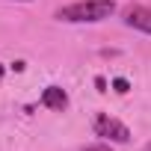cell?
I'll list each match as a JSON object with an SVG mask.
<instances>
[{
    "label": "cell",
    "mask_w": 151,
    "mask_h": 151,
    "mask_svg": "<svg viewBox=\"0 0 151 151\" xmlns=\"http://www.w3.org/2000/svg\"><path fill=\"white\" fill-rule=\"evenodd\" d=\"M80 151H113V148H110L107 142H95V145H83Z\"/></svg>",
    "instance_id": "8992f818"
},
{
    "label": "cell",
    "mask_w": 151,
    "mask_h": 151,
    "mask_svg": "<svg viewBox=\"0 0 151 151\" xmlns=\"http://www.w3.org/2000/svg\"><path fill=\"white\" fill-rule=\"evenodd\" d=\"M3 74H6V68H3V65H0V80H3Z\"/></svg>",
    "instance_id": "ba28073f"
},
{
    "label": "cell",
    "mask_w": 151,
    "mask_h": 151,
    "mask_svg": "<svg viewBox=\"0 0 151 151\" xmlns=\"http://www.w3.org/2000/svg\"><path fill=\"white\" fill-rule=\"evenodd\" d=\"M116 12L113 0H80L56 9V21H68V24H98L104 18H110Z\"/></svg>",
    "instance_id": "6da1fadb"
},
{
    "label": "cell",
    "mask_w": 151,
    "mask_h": 151,
    "mask_svg": "<svg viewBox=\"0 0 151 151\" xmlns=\"http://www.w3.org/2000/svg\"><path fill=\"white\" fill-rule=\"evenodd\" d=\"M42 107L62 113V110L68 107V95H65V89H62V86H47V89L42 92Z\"/></svg>",
    "instance_id": "277c9868"
},
{
    "label": "cell",
    "mask_w": 151,
    "mask_h": 151,
    "mask_svg": "<svg viewBox=\"0 0 151 151\" xmlns=\"http://www.w3.org/2000/svg\"><path fill=\"white\" fill-rule=\"evenodd\" d=\"M92 130H95V136L110 139V142H119V145L130 142V127H127L124 122L107 116V113H98V116L92 119Z\"/></svg>",
    "instance_id": "7a4b0ae2"
},
{
    "label": "cell",
    "mask_w": 151,
    "mask_h": 151,
    "mask_svg": "<svg viewBox=\"0 0 151 151\" xmlns=\"http://www.w3.org/2000/svg\"><path fill=\"white\" fill-rule=\"evenodd\" d=\"M95 86H98V92H107V80L104 77H95Z\"/></svg>",
    "instance_id": "52a82bcc"
},
{
    "label": "cell",
    "mask_w": 151,
    "mask_h": 151,
    "mask_svg": "<svg viewBox=\"0 0 151 151\" xmlns=\"http://www.w3.org/2000/svg\"><path fill=\"white\" fill-rule=\"evenodd\" d=\"M113 86H116V92H119V95H124V92L130 89V83H127L124 77H116V80H113Z\"/></svg>",
    "instance_id": "5b68a950"
},
{
    "label": "cell",
    "mask_w": 151,
    "mask_h": 151,
    "mask_svg": "<svg viewBox=\"0 0 151 151\" xmlns=\"http://www.w3.org/2000/svg\"><path fill=\"white\" fill-rule=\"evenodd\" d=\"M124 24L151 36V9L148 6H127L124 9Z\"/></svg>",
    "instance_id": "3957f363"
},
{
    "label": "cell",
    "mask_w": 151,
    "mask_h": 151,
    "mask_svg": "<svg viewBox=\"0 0 151 151\" xmlns=\"http://www.w3.org/2000/svg\"><path fill=\"white\" fill-rule=\"evenodd\" d=\"M142 151H151V142H148V145H145V148H142Z\"/></svg>",
    "instance_id": "9c48e42d"
},
{
    "label": "cell",
    "mask_w": 151,
    "mask_h": 151,
    "mask_svg": "<svg viewBox=\"0 0 151 151\" xmlns=\"http://www.w3.org/2000/svg\"><path fill=\"white\" fill-rule=\"evenodd\" d=\"M15 3H30V0H15Z\"/></svg>",
    "instance_id": "30bf717a"
}]
</instances>
